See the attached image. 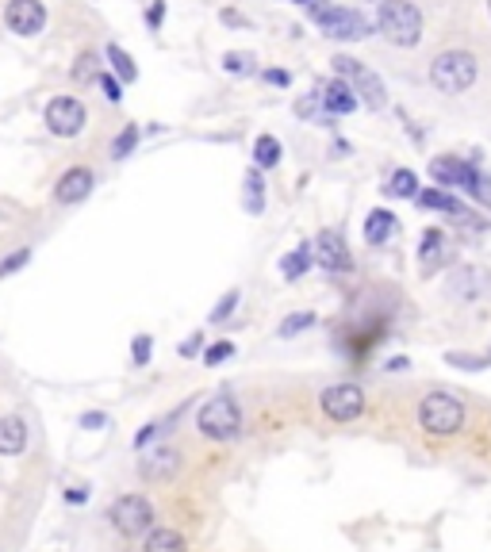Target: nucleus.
Masks as SVG:
<instances>
[{
	"mask_svg": "<svg viewBox=\"0 0 491 552\" xmlns=\"http://www.w3.org/2000/svg\"><path fill=\"white\" fill-rule=\"evenodd\" d=\"M196 430L207 442H238L242 430H246V414H242V403L231 395V392H219L211 395L207 403H200V411H196Z\"/></svg>",
	"mask_w": 491,
	"mask_h": 552,
	"instance_id": "f257e3e1",
	"label": "nucleus"
},
{
	"mask_svg": "<svg viewBox=\"0 0 491 552\" xmlns=\"http://www.w3.org/2000/svg\"><path fill=\"white\" fill-rule=\"evenodd\" d=\"M465 418H468V407L461 395L446 392V387H434L419 399V426L427 430L430 437H453L465 430Z\"/></svg>",
	"mask_w": 491,
	"mask_h": 552,
	"instance_id": "f03ea898",
	"label": "nucleus"
},
{
	"mask_svg": "<svg viewBox=\"0 0 491 552\" xmlns=\"http://www.w3.org/2000/svg\"><path fill=\"white\" fill-rule=\"evenodd\" d=\"M376 31L391 46H419L422 43V12L411 0H380L376 5Z\"/></svg>",
	"mask_w": 491,
	"mask_h": 552,
	"instance_id": "7ed1b4c3",
	"label": "nucleus"
},
{
	"mask_svg": "<svg viewBox=\"0 0 491 552\" xmlns=\"http://www.w3.org/2000/svg\"><path fill=\"white\" fill-rule=\"evenodd\" d=\"M307 15L315 20V27L323 31L326 39H338V43H361L369 35V20L353 8H342L331 5V0H311Z\"/></svg>",
	"mask_w": 491,
	"mask_h": 552,
	"instance_id": "20e7f679",
	"label": "nucleus"
},
{
	"mask_svg": "<svg viewBox=\"0 0 491 552\" xmlns=\"http://www.w3.org/2000/svg\"><path fill=\"white\" fill-rule=\"evenodd\" d=\"M477 77H480V66H477V58H472L468 51H441L430 62V85L438 92H446V96L468 92L472 85H477Z\"/></svg>",
	"mask_w": 491,
	"mask_h": 552,
	"instance_id": "39448f33",
	"label": "nucleus"
},
{
	"mask_svg": "<svg viewBox=\"0 0 491 552\" xmlns=\"http://www.w3.org/2000/svg\"><path fill=\"white\" fill-rule=\"evenodd\" d=\"M108 522H111V529H116L120 538L139 541V538H146V533L158 526V514H154V502L146 499V495L127 491V495H120L108 507Z\"/></svg>",
	"mask_w": 491,
	"mask_h": 552,
	"instance_id": "423d86ee",
	"label": "nucleus"
},
{
	"mask_svg": "<svg viewBox=\"0 0 491 552\" xmlns=\"http://www.w3.org/2000/svg\"><path fill=\"white\" fill-rule=\"evenodd\" d=\"M369 399H365V387L353 384V380H338V384H326L319 392V411L334 422V426H350L365 414Z\"/></svg>",
	"mask_w": 491,
	"mask_h": 552,
	"instance_id": "0eeeda50",
	"label": "nucleus"
},
{
	"mask_svg": "<svg viewBox=\"0 0 491 552\" xmlns=\"http://www.w3.org/2000/svg\"><path fill=\"white\" fill-rule=\"evenodd\" d=\"M334 73L346 81V85L353 89V96L357 100H365L369 108H384L388 104V89H384V81L376 77V73H369L361 62H353V58H346V54H338L334 58Z\"/></svg>",
	"mask_w": 491,
	"mask_h": 552,
	"instance_id": "6e6552de",
	"label": "nucleus"
},
{
	"mask_svg": "<svg viewBox=\"0 0 491 552\" xmlns=\"http://www.w3.org/2000/svg\"><path fill=\"white\" fill-rule=\"evenodd\" d=\"M85 119H89V111L77 96H54V100L46 104V131L58 138H77L85 131Z\"/></svg>",
	"mask_w": 491,
	"mask_h": 552,
	"instance_id": "1a4fd4ad",
	"label": "nucleus"
},
{
	"mask_svg": "<svg viewBox=\"0 0 491 552\" xmlns=\"http://www.w3.org/2000/svg\"><path fill=\"white\" fill-rule=\"evenodd\" d=\"M181 468H185V457L177 445H150L139 457V476L146 483H169L181 476Z\"/></svg>",
	"mask_w": 491,
	"mask_h": 552,
	"instance_id": "9d476101",
	"label": "nucleus"
},
{
	"mask_svg": "<svg viewBox=\"0 0 491 552\" xmlns=\"http://www.w3.org/2000/svg\"><path fill=\"white\" fill-rule=\"evenodd\" d=\"M311 257L323 265V272H350L353 269V253L346 246V238H342V231H334V226H326V231L315 234V250H311Z\"/></svg>",
	"mask_w": 491,
	"mask_h": 552,
	"instance_id": "9b49d317",
	"label": "nucleus"
},
{
	"mask_svg": "<svg viewBox=\"0 0 491 552\" xmlns=\"http://www.w3.org/2000/svg\"><path fill=\"white\" fill-rule=\"evenodd\" d=\"M5 24L8 31H15V35H39L43 24H46V8H43V0H8V8H5Z\"/></svg>",
	"mask_w": 491,
	"mask_h": 552,
	"instance_id": "f8f14e48",
	"label": "nucleus"
},
{
	"mask_svg": "<svg viewBox=\"0 0 491 552\" xmlns=\"http://www.w3.org/2000/svg\"><path fill=\"white\" fill-rule=\"evenodd\" d=\"M92 185H96L92 169L73 166V169H65V173L58 176V185H54V200H58L62 207H73V204H81V200H89Z\"/></svg>",
	"mask_w": 491,
	"mask_h": 552,
	"instance_id": "ddd939ff",
	"label": "nucleus"
},
{
	"mask_svg": "<svg viewBox=\"0 0 491 552\" xmlns=\"http://www.w3.org/2000/svg\"><path fill=\"white\" fill-rule=\"evenodd\" d=\"M449 296L465 300V303L491 296V272H487V269H472V265L457 269V272L449 276Z\"/></svg>",
	"mask_w": 491,
	"mask_h": 552,
	"instance_id": "4468645a",
	"label": "nucleus"
},
{
	"mask_svg": "<svg viewBox=\"0 0 491 552\" xmlns=\"http://www.w3.org/2000/svg\"><path fill=\"white\" fill-rule=\"evenodd\" d=\"M415 204L419 207H430V211H441V215H449L453 223H461V226H468L472 223V211L453 196V192H446V188H422L419 196H415Z\"/></svg>",
	"mask_w": 491,
	"mask_h": 552,
	"instance_id": "2eb2a0df",
	"label": "nucleus"
},
{
	"mask_svg": "<svg viewBox=\"0 0 491 552\" xmlns=\"http://www.w3.org/2000/svg\"><path fill=\"white\" fill-rule=\"evenodd\" d=\"M31 430L20 414H0V457H24Z\"/></svg>",
	"mask_w": 491,
	"mask_h": 552,
	"instance_id": "dca6fc26",
	"label": "nucleus"
},
{
	"mask_svg": "<svg viewBox=\"0 0 491 552\" xmlns=\"http://www.w3.org/2000/svg\"><path fill=\"white\" fill-rule=\"evenodd\" d=\"M319 100H323V111H326V116H350V111L361 104V100L353 96V89H350L342 77L326 81V85L319 89Z\"/></svg>",
	"mask_w": 491,
	"mask_h": 552,
	"instance_id": "f3484780",
	"label": "nucleus"
},
{
	"mask_svg": "<svg viewBox=\"0 0 491 552\" xmlns=\"http://www.w3.org/2000/svg\"><path fill=\"white\" fill-rule=\"evenodd\" d=\"M468 166H472V161H465V157H434L430 161V176H434L438 188L449 192V188H461L465 185Z\"/></svg>",
	"mask_w": 491,
	"mask_h": 552,
	"instance_id": "a211bd4d",
	"label": "nucleus"
},
{
	"mask_svg": "<svg viewBox=\"0 0 491 552\" xmlns=\"http://www.w3.org/2000/svg\"><path fill=\"white\" fill-rule=\"evenodd\" d=\"M441 265H446V234L438 231V226H430V231H422V246H419V269L422 272H438Z\"/></svg>",
	"mask_w": 491,
	"mask_h": 552,
	"instance_id": "6ab92c4d",
	"label": "nucleus"
},
{
	"mask_svg": "<svg viewBox=\"0 0 491 552\" xmlns=\"http://www.w3.org/2000/svg\"><path fill=\"white\" fill-rule=\"evenodd\" d=\"M396 231H400V223H396V215H391L388 207H372L365 215V242L369 246H384Z\"/></svg>",
	"mask_w": 491,
	"mask_h": 552,
	"instance_id": "aec40b11",
	"label": "nucleus"
},
{
	"mask_svg": "<svg viewBox=\"0 0 491 552\" xmlns=\"http://www.w3.org/2000/svg\"><path fill=\"white\" fill-rule=\"evenodd\" d=\"M142 552H188V541H185L181 529H173V526H154V529L142 538Z\"/></svg>",
	"mask_w": 491,
	"mask_h": 552,
	"instance_id": "412c9836",
	"label": "nucleus"
},
{
	"mask_svg": "<svg viewBox=\"0 0 491 552\" xmlns=\"http://www.w3.org/2000/svg\"><path fill=\"white\" fill-rule=\"evenodd\" d=\"M242 207L246 215H261L265 211V176H261V169H250L242 181Z\"/></svg>",
	"mask_w": 491,
	"mask_h": 552,
	"instance_id": "4be33fe9",
	"label": "nucleus"
},
{
	"mask_svg": "<svg viewBox=\"0 0 491 552\" xmlns=\"http://www.w3.org/2000/svg\"><path fill=\"white\" fill-rule=\"evenodd\" d=\"M419 173L415 169H396L388 176V185H384V196H391V200H415L419 196Z\"/></svg>",
	"mask_w": 491,
	"mask_h": 552,
	"instance_id": "5701e85b",
	"label": "nucleus"
},
{
	"mask_svg": "<svg viewBox=\"0 0 491 552\" xmlns=\"http://www.w3.org/2000/svg\"><path fill=\"white\" fill-rule=\"evenodd\" d=\"M311 265H315V257H311V246H296L292 253L281 257V276H284V281H300V276H307Z\"/></svg>",
	"mask_w": 491,
	"mask_h": 552,
	"instance_id": "b1692460",
	"label": "nucleus"
},
{
	"mask_svg": "<svg viewBox=\"0 0 491 552\" xmlns=\"http://www.w3.org/2000/svg\"><path fill=\"white\" fill-rule=\"evenodd\" d=\"M281 142H276L273 135H261L257 142H254V169H261V173H265V169H276V166H281Z\"/></svg>",
	"mask_w": 491,
	"mask_h": 552,
	"instance_id": "393cba45",
	"label": "nucleus"
},
{
	"mask_svg": "<svg viewBox=\"0 0 491 552\" xmlns=\"http://www.w3.org/2000/svg\"><path fill=\"white\" fill-rule=\"evenodd\" d=\"M315 311H292V315H284L281 322H276V338H284V342H288V338H300L303 330H311V327H315Z\"/></svg>",
	"mask_w": 491,
	"mask_h": 552,
	"instance_id": "a878e982",
	"label": "nucleus"
},
{
	"mask_svg": "<svg viewBox=\"0 0 491 552\" xmlns=\"http://www.w3.org/2000/svg\"><path fill=\"white\" fill-rule=\"evenodd\" d=\"M108 62H111V70H116V77H120V81H127V85L139 77V66H135V62H130V54L123 51V46H116V43L108 46Z\"/></svg>",
	"mask_w": 491,
	"mask_h": 552,
	"instance_id": "bb28decb",
	"label": "nucleus"
},
{
	"mask_svg": "<svg viewBox=\"0 0 491 552\" xmlns=\"http://www.w3.org/2000/svg\"><path fill=\"white\" fill-rule=\"evenodd\" d=\"M235 353H238V346L231 342V338H223V342H211V346H204V353H200V357H204V365H207V368H219L223 361H231Z\"/></svg>",
	"mask_w": 491,
	"mask_h": 552,
	"instance_id": "cd10ccee",
	"label": "nucleus"
},
{
	"mask_svg": "<svg viewBox=\"0 0 491 552\" xmlns=\"http://www.w3.org/2000/svg\"><path fill=\"white\" fill-rule=\"evenodd\" d=\"M166 426H169V422H146L142 430H135V437H130V445H135V452H146V449H150V445L158 442V437L166 433Z\"/></svg>",
	"mask_w": 491,
	"mask_h": 552,
	"instance_id": "c85d7f7f",
	"label": "nucleus"
},
{
	"mask_svg": "<svg viewBox=\"0 0 491 552\" xmlns=\"http://www.w3.org/2000/svg\"><path fill=\"white\" fill-rule=\"evenodd\" d=\"M446 365L461 368V372H484V368H491L487 357H480V353H446Z\"/></svg>",
	"mask_w": 491,
	"mask_h": 552,
	"instance_id": "c756f323",
	"label": "nucleus"
},
{
	"mask_svg": "<svg viewBox=\"0 0 491 552\" xmlns=\"http://www.w3.org/2000/svg\"><path fill=\"white\" fill-rule=\"evenodd\" d=\"M135 142H139V123H127L123 131H120V138L111 142V157H116V161H123L130 150H135Z\"/></svg>",
	"mask_w": 491,
	"mask_h": 552,
	"instance_id": "7c9ffc66",
	"label": "nucleus"
},
{
	"mask_svg": "<svg viewBox=\"0 0 491 552\" xmlns=\"http://www.w3.org/2000/svg\"><path fill=\"white\" fill-rule=\"evenodd\" d=\"M130 361H135V368H146L154 361V338L150 334H139L135 342H130Z\"/></svg>",
	"mask_w": 491,
	"mask_h": 552,
	"instance_id": "2f4dec72",
	"label": "nucleus"
},
{
	"mask_svg": "<svg viewBox=\"0 0 491 552\" xmlns=\"http://www.w3.org/2000/svg\"><path fill=\"white\" fill-rule=\"evenodd\" d=\"M238 300H242V291H238V288H231V291H226V296H223V300L216 303V311H211L207 319H211V322H226V319H231V315H235V307H238Z\"/></svg>",
	"mask_w": 491,
	"mask_h": 552,
	"instance_id": "473e14b6",
	"label": "nucleus"
},
{
	"mask_svg": "<svg viewBox=\"0 0 491 552\" xmlns=\"http://www.w3.org/2000/svg\"><path fill=\"white\" fill-rule=\"evenodd\" d=\"M223 70H226V73H238V77L250 73V70H254V54H246V51L226 54V58H223Z\"/></svg>",
	"mask_w": 491,
	"mask_h": 552,
	"instance_id": "72a5a7b5",
	"label": "nucleus"
},
{
	"mask_svg": "<svg viewBox=\"0 0 491 552\" xmlns=\"http://www.w3.org/2000/svg\"><path fill=\"white\" fill-rule=\"evenodd\" d=\"M27 262H31V250H27V246L15 250V253H8L5 262H0V281H5V276H12V272H20Z\"/></svg>",
	"mask_w": 491,
	"mask_h": 552,
	"instance_id": "f704fd0d",
	"label": "nucleus"
},
{
	"mask_svg": "<svg viewBox=\"0 0 491 552\" xmlns=\"http://www.w3.org/2000/svg\"><path fill=\"white\" fill-rule=\"evenodd\" d=\"M111 426V418L104 414V411H85L77 418V430H89V433H96V430H108Z\"/></svg>",
	"mask_w": 491,
	"mask_h": 552,
	"instance_id": "c9c22d12",
	"label": "nucleus"
},
{
	"mask_svg": "<svg viewBox=\"0 0 491 552\" xmlns=\"http://www.w3.org/2000/svg\"><path fill=\"white\" fill-rule=\"evenodd\" d=\"M177 353L185 357V361H192V357H200L204 353V330H196V334H188L181 346H177Z\"/></svg>",
	"mask_w": 491,
	"mask_h": 552,
	"instance_id": "e433bc0d",
	"label": "nucleus"
},
{
	"mask_svg": "<svg viewBox=\"0 0 491 552\" xmlns=\"http://www.w3.org/2000/svg\"><path fill=\"white\" fill-rule=\"evenodd\" d=\"M62 499L70 502V507H85V502L92 499V491H89L85 483H73V487H65V491H62Z\"/></svg>",
	"mask_w": 491,
	"mask_h": 552,
	"instance_id": "4c0bfd02",
	"label": "nucleus"
},
{
	"mask_svg": "<svg viewBox=\"0 0 491 552\" xmlns=\"http://www.w3.org/2000/svg\"><path fill=\"white\" fill-rule=\"evenodd\" d=\"M319 111H323L319 92H315V96H307V100H300V104H296V116H303V119H315Z\"/></svg>",
	"mask_w": 491,
	"mask_h": 552,
	"instance_id": "58836bf2",
	"label": "nucleus"
},
{
	"mask_svg": "<svg viewBox=\"0 0 491 552\" xmlns=\"http://www.w3.org/2000/svg\"><path fill=\"white\" fill-rule=\"evenodd\" d=\"M101 89H104V96H108L111 104H120V100H123V92H120V81H116V77L101 73Z\"/></svg>",
	"mask_w": 491,
	"mask_h": 552,
	"instance_id": "ea45409f",
	"label": "nucleus"
},
{
	"mask_svg": "<svg viewBox=\"0 0 491 552\" xmlns=\"http://www.w3.org/2000/svg\"><path fill=\"white\" fill-rule=\"evenodd\" d=\"M407 368H411L407 357H388V361H384V372H407Z\"/></svg>",
	"mask_w": 491,
	"mask_h": 552,
	"instance_id": "a19ab883",
	"label": "nucleus"
},
{
	"mask_svg": "<svg viewBox=\"0 0 491 552\" xmlns=\"http://www.w3.org/2000/svg\"><path fill=\"white\" fill-rule=\"evenodd\" d=\"M265 81H273V85H288V73L284 70H269Z\"/></svg>",
	"mask_w": 491,
	"mask_h": 552,
	"instance_id": "79ce46f5",
	"label": "nucleus"
},
{
	"mask_svg": "<svg viewBox=\"0 0 491 552\" xmlns=\"http://www.w3.org/2000/svg\"><path fill=\"white\" fill-rule=\"evenodd\" d=\"M161 12H166V5H161V0H158V5L150 8V27H158V24H161Z\"/></svg>",
	"mask_w": 491,
	"mask_h": 552,
	"instance_id": "37998d69",
	"label": "nucleus"
},
{
	"mask_svg": "<svg viewBox=\"0 0 491 552\" xmlns=\"http://www.w3.org/2000/svg\"><path fill=\"white\" fill-rule=\"evenodd\" d=\"M292 5H311V0H292Z\"/></svg>",
	"mask_w": 491,
	"mask_h": 552,
	"instance_id": "c03bdc74",
	"label": "nucleus"
},
{
	"mask_svg": "<svg viewBox=\"0 0 491 552\" xmlns=\"http://www.w3.org/2000/svg\"><path fill=\"white\" fill-rule=\"evenodd\" d=\"M484 357H487V365H491V346H487V353H484Z\"/></svg>",
	"mask_w": 491,
	"mask_h": 552,
	"instance_id": "a18cd8bd",
	"label": "nucleus"
},
{
	"mask_svg": "<svg viewBox=\"0 0 491 552\" xmlns=\"http://www.w3.org/2000/svg\"><path fill=\"white\" fill-rule=\"evenodd\" d=\"M487 8H491V0H487Z\"/></svg>",
	"mask_w": 491,
	"mask_h": 552,
	"instance_id": "49530a36",
	"label": "nucleus"
}]
</instances>
